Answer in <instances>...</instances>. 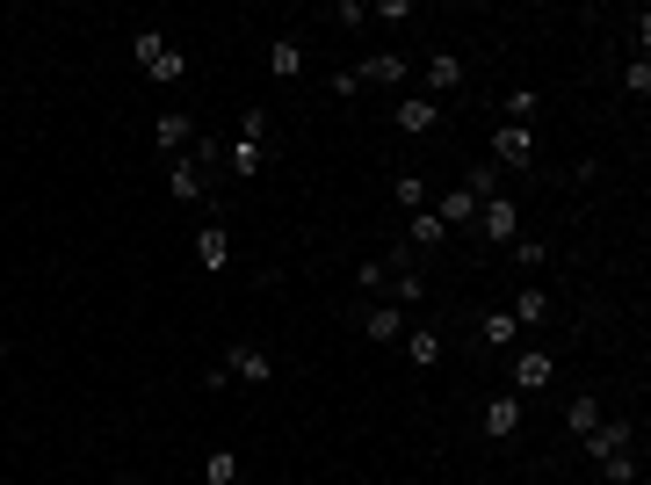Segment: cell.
<instances>
[{"instance_id": "cell-1", "label": "cell", "mask_w": 651, "mask_h": 485, "mask_svg": "<svg viewBox=\"0 0 651 485\" xmlns=\"http://www.w3.org/2000/svg\"><path fill=\"white\" fill-rule=\"evenodd\" d=\"M131 58H138V73H145V80H160V87L189 80V58H181V51L160 37V29H138V37H131Z\"/></svg>"}, {"instance_id": "cell-2", "label": "cell", "mask_w": 651, "mask_h": 485, "mask_svg": "<svg viewBox=\"0 0 651 485\" xmlns=\"http://www.w3.org/2000/svg\"><path fill=\"white\" fill-rule=\"evenodd\" d=\"M225 167H232L239 181H254V174L268 167V109H246V116H239V138H232Z\"/></svg>"}, {"instance_id": "cell-3", "label": "cell", "mask_w": 651, "mask_h": 485, "mask_svg": "<svg viewBox=\"0 0 651 485\" xmlns=\"http://www.w3.org/2000/svg\"><path fill=\"white\" fill-rule=\"evenodd\" d=\"M471 225H478V239H492V247H514V239H521V210H514V196H485Z\"/></svg>"}, {"instance_id": "cell-4", "label": "cell", "mask_w": 651, "mask_h": 485, "mask_svg": "<svg viewBox=\"0 0 651 485\" xmlns=\"http://www.w3.org/2000/svg\"><path fill=\"white\" fill-rule=\"evenodd\" d=\"M492 167H521V174H529L536 167V131L529 124H500V131H492Z\"/></svg>"}, {"instance_id": "cell-5", "label": "cell", "mask_w": 651, "mask_h": 485, "mask_svg": "<svg viewBox=\"0 0 651 485\" xmlns=\"http://www.w3.org/2000/svg\"><path fill=\"white\" fill-rule=\"evenodd\" d=\"M210 181H217V174H203L189 153L167 160V196H174V203H189V210H196V203H210Z\"/></svg>"}, {"instance_id": "cell-6", "label": "cell", "mask_w": 651, "mask_h": 485, "mask_svg": "<svg viewBox=\"0 0 651 485\" xmlns=\"http://www.w3.org/2000/svg\"><path fill=\"white\" fill-rule=\"evenodd\" d=\"M579 449L594 464H608V457H623V449H637V420H601L594 435H579Z\"/></svg>"}, {"instance_id": "cell-7", "label": "cell", "mask_w": 651, "mask_h": 485, "mask_svg": "<svg viewBox=\"0 0 651 485\" xmlns=\"http://www.w3.org/2000/svg\"><path fill=\"white\" fill-rule=\"evenodd\" d=\"M463 87V58L456 51H427V66H420V95L427 102H442V95H456Z\"/></svg>"}, {"instance_id": "cell-8", "label": "cell", "mask_w": 651, "mask_h": 485, "mask_svg": "<svg viewBox=\"0 0 651 485\" xmlns=\"http://www.w3.org/2000/svg\"><path fill=\"white\" fill-rule=\"evenodd\" d=\"M340 73L355 80V95H362V87H391V80H413V66H406L398 51H377V58H362V66H340Z\"/></svg>"}, {"instance_id": "cell-9", "label": "cell", "mask_w": 651, "mask_h": 485, "mask_svg": "<svg viewBox=\"0 0 651 485\" xmlns=\"http://www.w3.org/2000/svg\"><path fill=\"white\" fill-rule=\"evenodd\" d=\"M225 370H232V384H268V377H275V355L254 348V341H232V348H225Z\"/></svg>"}, {"instance_id": "cell-10", "label": "cell", "mask_w": 651, "mask_h": 485, "mask_svg": "<svg viewBox=\"0 0 651 485\" xmlns=\"http://www.w3.org/2000/svg\"><path fill=\"white\" fill-rule=\"evenodd\" d=\"M152 138H160V153H167V160H181V153L196 145V116H189V109H160Z\"/></svg>"}, {"instance_id": "cell-11", "label": "cell", "mask_w": 651, "mask_h": 485, "mask_svg": "<svg viewBox=\"0 0 651 485\" xmlns=\"http://www.w3.org/2000/svg\"><path fill=\"white\" fill-rule=\"evenodd\" d=\"M196 261H203V276H225L232 268V232L217 218H203V232H196Z\"/></svg>"}, {"instance_id": "cell-12", "label": "cell", "mask_w": 651, "mask_h": 485, "mask_svg": "<svg viewBox=\"0 0 651 485\" xmlns=\"http://www.w3.org/2000/svg\"><path fill=\"white\" fill-rule=\"evenodd\" d=\"M391 124L398 131H434V124H442V102H427V95H398V109H391Z\"/></svg>"}, {"instance_id": "cell-13", "label": "cell", "mask_w": 651, "mask_h": 485, "mask_svg": "<svg viewBox=\"0 0 651 485\" xmlns=\"http://www.w3.org/2000/svg\"><path fill=\"white\" fill-rule=\"evenodd\" d=\"M514 428H521V391H500V399L485 406V428H478V435H485V442H507Z\"/></svg>"}, {"instance_id": "cell-14", "label": "cell", "mask_w": 651, "mask_h": 485, "mask_svg": "<svg viewBox=\"0 0 651 485\" xmlns=\"http://www.w3.org/2000/svg\"><path fill=\"white\" fill-rule=\"evenodd\" d=\"M362 333H369V341H398V333H406V312L384 305V297H369V305H362Z\"/></svg>"}, {"instance_id": "cell-15", "label": "cell", "mask_w": 651, "mask_h": 485, "mask_svg": "<svg viewBox=\"0 0 651 485\" xmlns=\"http://www.w3.org/2000/svg\"><path fill=\"white\" fill-rule=\"evenodd\" d=\"M507 377H514V391H543V384L557 377V362H550L543 348H521V362H514Z\"/></svg>"}, {"instance_id": "cell-16", "label": "cell", "mask_w": 651, "mask_h": 485, "mask_svg": "<svg viewBox=\"0 0 651 485\" xmlns=\"http://www.w3.org/2000/svg\"><path fill=\"white\" fill-rule=\"evenodd\" d=\"M442 239H449V225L434 218V210H413V218H406V247H413V254H434Z\"/></svg>"}, {"instance_id": "cell-17", "label": "cell", "mask_w": 651, "mask_h": 485, "mask_svg": "<svg viewBox=\"0 0 651 485\" xmlns=\"http://www.w3.org/2000/svg\"><path fill=\"white\" fill-rule=\"evenodd\" d=\"M601 420H608V413H601V399H594V391H579V399L565 406V428H572V442H579V435H594Z\"/></svg>"}, {"instance_id": "cell-18", "label": "cell", "mask_w": 651, "mask_h": 485, "mask_svg": "<svg viewBox=\"0 0 651 485\" xmlns=\"http://www.w3.org/2000/svg\"><path fill=\"white\" fill-rule=\"evenodd\" d=\"M406 355H413V370H434V362H442V333H434V326H413V333H406Z\"/></svg>"}, {"instance_id": "cell-19", "label": "cell", "mask_w": 651, "mask_h": 485, "mask_svg": "<svg viewBox=\"0 0 651 485\" xmlns=\"http://www.w3.org/2000/svg\"><path fill=\"white\" fill-rule=\"evenodd\" d=\"M268 73H275V80H297V73H304V44H297V37H275Z\"/></svg>"}, {"instance_id": "cell-20", "label": "cell", "mask_w": 651, "mask_h": 485, "mask_svg": "<svg viewBox=\"0 0 651 485\" xmlns=\"http://www.w3.org/2000/svg\"><path fill=\"white\" fill-rule=\"evenodd\" d=\"M514 333H521L514 312H485V319H478V341H485V348H514Z\"/></svg>"}, {"instance_id": "cell-21", "label": "cell", "mask_w": 651, "mask_h": 485, "mask_svg": "<svg viewBox=\"0 0 651 485\" xmlns=\"http://www.w3.org/2000/svg\"><path fill=\"white\" fill-rule=\"evenodd\" d=\"M456 189H463V196H478V203H485V196H500V167L485 160V167H471V174H463Z\"/></svg>"}, {"instance_id": "cell-22", "label": "cell", "mask_w": 651, "mask_h": 485, "mask_svg": "<svg viewBox=\"0 0 651 485\" xmlns=\"http://www.w3.org/2000/svg\"><path fill=\"white\" fill-rule=\"evenodd\" d=\"M355 283H362V297H377V290H391V261H384V254H369V261L355 268Z\"/></svg>"}, {"instance_id": "cell-23", "label": "cell", "mask_w": 651, "mask_h": 485, "mask_svg": "<svg viewBox=\"0 0 651 485\" xmlns=\"http://www.w3.org/2000/svg\"><path fill=\"white\" fill-rule=\"evenodd\" d=\"M543 319H550V297L543 290H521L514 297V326H543Z\"/></svg>"}, {"instance_id": "cell-24", "label": "cell", "mask_w": 651, "mask_h": 485, "mask_svg": "<svg viewBox=\"0 0 651 485\" xmlns=\"http://www.w3.org/2000/svg\"><path fill=\"white\" fill-rule=\"evenodd\" d=\"M500 109H507V124H529V116L543 109V95H536V87H514V95H507Z\"/></svg>"}, {"instance_id": "cell-25", "label": "cell", "mask_w": 651, "mask_h": 485, "mask_svg": "<svg viewBox=\"0 0 651 485\" xmlns=\"http://www.w3.org/2000/svg\"><path fill=\"white\" fill-rule=\"evenodd\" d=\"M391 196H398V210L413 218V210H427V181H420V174H398V189H391Z\"/></svg>"}, {"instance_id": "cell-26", "label": "cell", "mask_w": 651, "mask_h": 485, "mask_svg": "<svg viewBox=\"0 0 651 485\" xmlns=\"http://www.w3.org/2000/svg\"><path fill=\"white\" fill-rule=\"evenodd\" d=\"M203 478H210V485H232V478H239V457H232V449H210V457H203Z\"/></svg>"}, {"instance_id": "cell-27", "label": "cell", "mask_w": 651, "mask_h": 485, "mask_svg": "<svg viewBox=\"0 0 651 485\" xmlns=\"http://www.w3.org/2000/svg\"><path fill=\"white\" fill-rule=\"evenodd\" d=\"M601 478H608V485H637V449H623V457H608V464H601Z\"/></svg>"}, {"instance_id": "cell-28", "label": "cell", "mask_w": 651, "mask_h": 485, "mask_svg": "<svg viewBox=\"0 0 651 485\" xmlns=\"http://www.w3.org/2000/svg\"><path fill=\"white\" fill-rule=\"evenodd\" d=\"M507 254H514V268H543V261H550V247H543V239H514Z\"/></svg>"}, {"instance_id": "cell-29", "label": "cell", "mask_w": 651, "mask_h": 485, "mask_svg": "<svg viewBox=\"0 0 651 485\" xmlns=\"http://www.w3.org/2000/svg\"><path fill=\"white\" fill-rule=\"evenodd\" d=\"M623 87H630V95H637V102L651 95V58H630V73H623Z\"/></svg>"}, {"instance_id": "cell-30", "label": "cell", "mask_w": 651, "mask_h": 485, "mask_svg": "<svg viewBox=\"0 0 651 485\" xmlns=\"http://www.w3.org/2000/svg\"><path fill=\"white\" fill-rule=\"evenodd\" d=\"M369 22H413V0H377V8H369Z\"/></svg>"}, {"instance_id": "cell-31", "label": "cell", "mask_w": 651, "mask_h": 485, "mask_svg": "<svg viewBox=\"0 0 651 485\" xmlns=\"http://www.w3.org/2000/svg\"><path fill=\"white\" fill-rule=\"evenodd\" d=\"M630 51H637V58L651 51V15H644V8H637V22H630Z\"/></svg>"}, {"instance_id": "cell-32", "label": "cell", "mask_w": 651, "mask_h": 485, "mask_svg": "<svg viewBox=\"0 0 651 485\" xmlns=\"http://www.w3.org/2000/svg\"><path fill=\"white\" fill-rule=\"evenodd\" d=\"M0 355H8V341H0Z\"/></svg>"}, {"instance_id": "cell-33", "label": "cell", "mask_w": 651, "mask_h": 485, "mask_svg": "<svg viewBox=\"0 0 651 485\" xmlns=\"http://www.w3.org/2000/svg\"><path fill=\"white\" fill-rule=\"evenodd\" d=\"M0 95H8V87H0Z\"/></svg>"}]
</instances>
